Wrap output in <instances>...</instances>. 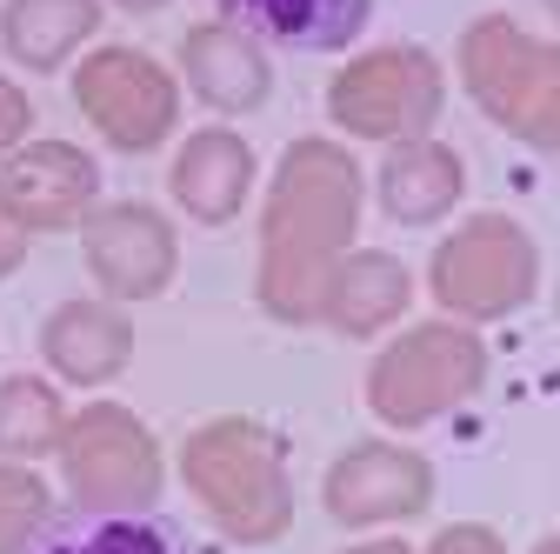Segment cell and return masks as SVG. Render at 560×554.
<instances>
[{"mask_svg":"<svg viewBox=\"0 0 560 554\" xmlns=\"http://www.w3.org/2000/svg\"><path fill=\"white\" fill-rule=\"evenodd\" d=\"M340 554H420L407 541H354V547H340Z\"/></svg>","mask_w":560,"mask_h":554,"instance_id":"obj_25","label":"cell"},{"mask_svg":"<svg viewBox=\"0 0 560 554\" xmlns=\"http://www.w3.org/2000/svg\"><path fill=\"white\" fill-rule=\"evenodd\" d=\"M101 27V0H8L0 8V47L21 67L47 74Z\"/></svg>","mask_w":560,"mask_h":554,"instance_id":"obj_19","label":"cell"},{"mask_svg":"<svg viewBox=\"0 0 560 554\" xmlns=\"http://www.w3.org/2000/svg\"><path fill=\"white\" fill-rule=\"evenodd\" d=\"M40 355L60 381H74V388H101L114 381L127 361H133V321L114 308V301H60L47 321H40Z\"/></svg>","mask_w":560,"mask_h":554,"instance_id":"obj_13","label":"cell"},{"mask_svg":"<svg viewBox=\"0 0 560 554\" xmlns=\"http://www.w3.org/2000/svg\"><path fill=\"white\" fill-rule=\"evenodd\" d=\"M214 8L241 34H267L294 54H334L347 41H361L374 0H214Z\"/></svg>","mask_w":560,"mask_h":554,"instance_id":"obj_17","label":"cell"},{"mask_svg":"<svg viewBox=\"0 0 560 554\" xmlns=\"http://www.w3.org/2000/svg\"><path fill=\"white\" fill-rule=\"evenodd\" d=\"M27 241H34V234H27V228L8 215V207H0V281H8V274L27 261Z\"/></svg>","mask_w":560,"mask_h":554,"instance_id":"obj_24","label":"cell"},{"mask_svg":"<svg viewBox=\"0 0 560 554\" xmlns=\"http://www.w3.org/2000/svg\"><path fill=\"white\" fill-rule=\"evenodd\" d=\"M381 207L400 221V228H434L454 215V200L467 187V168L447 141H434V134H413V141H394L387 168H381Z\"/></svg>","mask_w":560,"mask_h":554,"instance_id":"obj_16","label":"cell"},{"mask_svg":"<svg viewBox=\"0 0 560 554\" xmlns=\"http://www.w3.org/2000/svg\"><path fill=\"white\" fill-rule=\"evenodd\" d=\"M0 207L27 228H81L88 207H101V168L74 141H21L14 154H0Z\"/></svg>","mask_w":560,"mask_h":554,"instance_id":"obj_11","label":"cell"},{"mask_svg":"<svg viewBox=\"0 0 560 554\" xmlns=\"http://www.w3.org/2000/svg\"><path fill=\"white\" fill-rule=\"evenodd\" d=\"M60 474H67V495H74L81 515H154V501L167 488L161 441L120 401H94L81 414H67Z\"/></svg>","mask_w":560,"mask_h":554,"instance_id":"obj_5","label":"cell"},{"mask_svg":"<svg viewBox=\"0 0 560 554\" xmlns=\"http://www.w3.org/2000/svg\"><path fill=\"white\" fill-rule=\"evenodd\" d=\"M361 161L347 154L340 141H294L273 168L267 187V215H260V308L288 327H307L320 308V288L334 261L354 247L361 234Z\"/></svg>","mask_w":560,"mask_h":554,"instance_id":"obj_1","label":"cell"},{"mask_svg":"<svg viewBox=\"0 0 560 554\" xmlns=\"http://www.w3.org/2000/svg\"><path fill=\"white\" fill-rule=\"evenodd\" d=\"M460 81L480 114L508 127L514 141L553 154L560 148V54L553 41L514 27L508 14H487L460 34Z\"/></svg>","mask_w":560,"mask_h":554,"instance_id":"obj_3","label":"cell"},{"mask_svg":"<svg viewBox=\"0 0 560 554\" xmlns=\"http://www.w3.org/2000/svg\"><path fill=\"white\" fill-rule=\"evenodd\" d=\"M428 554H508V541L494 528H480V521H454L428 541Z\"/></svg>","mask_w":560,"mask_h":554,"instance_id":"obj_22","label":"cell"},{"mask_svg":"<svg viewBox=\"0 0 560 554\" xmlns=\"http://www.w3.org/2000/svg\"><path fill=\"white\" fill-rule=\"evenodd\" d=\"M320 501H327V515L340 528L413 521V515H428V501H434V468H428V454H413V448L361 441V448H347L327 468Z\"/></svg>","mask_w":560,"mask_h":554,"instance_id":"obj_10","label":"cell"},{"mask_svg":"<svg viewBox=\"0 0 560 554\" xmlns=\"http://www.w3.org/2000/svg\"><path fill=\"white\" fill-rule=\"evenodd\" d=\"M180 74L214 114H254L273 94L267 54L254 47V34H241L228 21H207L180 41Z\"/></svg>","mask_w":560,"mask_h":554,"instance_id":"obj_15","label":"cell"},{"mask_svg":"<svg viewBox=\"0 0 560 554\" xmlns=\"http://www.w3.org/2000/svg\"><path fill=\"white\" fill-rule=\"evenodd\" d=\"M114 8H133V14H148V8H161V0H114Z\"/></svg>","mask_w":560,"mask_h":554,"instance_id":"obj_26","label":"cell"},{"mask_svg":"<svg viewBox=\"0 0 560 554\" xmlns=\"http://www.w3.org/2000/svg\"><path fill=\"white\" fill-rule=\"evenodd\" d=\"M540 288V247L514 215H467L428 267V295L460 321H501Z\"/></svg>","mask_w":560,"mask_h":554,"instance_id":"obj_6","label":"cell"},{"mask_svg":"<svg viewBox=\"0 0 560 554\" xmlns=\"http://www.w3.org/2000/svg\"><path fill=\"white\" fill-rule=\"evenodd\" d=\"M27 127H34V107H27V94L0 74V154H14L21 141H27Z\"/></svg>","mask_w":560,"mask_h":554,"instance_id":"obj_23","label":"cell"},{"mask_svg":"<svg viewBox=\"0 0 560 554\" xmlns=\"http://www.w3.org/2000/svg\"><path fill=\"white\" fill-rule=\"evenodd\" d=\"M534 554H560V541H553V534H547V541H540V547H534Z\"/></svg>","mask_w":560,"mask_h":554,"instance_id":"obj_27","label":"cell"},{"mask_svg":"<svg viewBox=\"0 0 560 554\" xmlns=\"http://www.w3.org/2000/svg\"><path fill=\"white\" fill-rule=\"evenodd\" d=\"M54 515V495H47V481L21 461H0V554H21L40 521Z\"/></svg>","mask_w":560,"mask_h":554,"instance_id":"obj_21","label":"cell"},{"mask_svg":"<svg viewBox=\"0 0 560 554\" xmlns=\"http://www.w3.org/2000/svg\"><path fill=\"white\" fill-rule=\"evenodd\" d=\"M21 554H187L180 528L154 515H47Z\"/></svg>","mask_w":560,"mask_h":554,"instance_id":"obj_18","label":"cell"},{"mask_svg":"<svg viewBox=\"0 0 560 554\" xmlns=\"http://www.w3.org/2000/svg\"><path fill=\"white\" fill-rule=\"evenodd\" d=\"M67 407L40 374H8L0 381V461H40L60 448Z\"/></svg>","mask_w":560,"mask_h":554,"instance_id":"obj_20","label":"cell"},{"mask_svg":"<svg viewBox=\"0 0 560 554\" xmlns=\"http://www.w3.org/2000/svg\"><path fill=\"white\" fill-rule=\"evenodd\" d=\"M487 381V341L467 321H420L394 334L368 368V407L387 428H428L467 407Z\"/></svg>","mask_w":560,"mask_h":554,"instance_id":"obj_4","label":"cell"},{"mask_svg":"<svg viewBox=\"0 0 560 554\" xmlns=\"http://www.w3.org/2000/svg\"><path fill=\"white\" fill-rule=\"evenodd\" d=\"M413 301V274L407 261L381 254V247H347L327 274V288H320V308L314 321H327L334 334L347 341H374L381 327H394Z\"/></svg>","mask_w":560,"mask_h":554,"instance_id":"obj_12","label":"cell"},{"mask_svg":"<svg viewBox=\"0 0 560 554\" xmlns=\"http://www.w3.org/2000/svg\"><path fill=\"white\" fill-rule=\"evenodd\" d=\"M441 101H447V74L428 47H374L347 60L327 88L334 127H347L354 141H413V134L434 127Z\"/></svg>","mask_w":560,"mask_h":554,"instance_id":"obj_7","label":"cell"},{"mask_svg":"<svg viewBox=\"0 0 560 554\" xmlns=\"http://www.w3.org/2000/svg\"><path fill=\"white\" fill-rule=\"evenodd\" d=\"M74 107L107 134V148L148 154L180 120V81L140 47H94L74 67Z\"/></svg>","mask_w":560,"mask_h":554,"instance_id":"obj_8","label":"cell"},{"mask_svg":"<svg viewBox=\"0 0 560 554\" xmlns=\"http://www.w3.org/2000/svg\"><path fill=\"white\" fill-rule=\"evenodd\" d=\"M180 481L187 495L207 508L228 541L241 547H267L294 528V481H288V454H280L273 428L254 414H221L200 422L180 441Z\"/></svg>","mask_w":560,"mask_h":554,"instance_id":"obj_2","label":"cell"},{"mask_svg":"<svg viewBox=\"0 0 560 554\" xmlns=\"http://www.w3.org/2000/svg\"><path fill=\"white\" fill-rule=\"evenodd\" d=\"M81 254H88V274L107 288V301H154L167 295L180 267V234L148 200H107V207H88Z\"/></svg>","mask_w":560,"mask_h":554,"instance_id":"obj_9","label":"cell"},{"mask_svg":"<svg viewBox=\"0 0 560 554\" xmlns=\"http://www.w3.org/2000/svg\"><path fill=\"white\" fill-rule=\"evenodd\" d=\"M167 187L200 228H228L254 194V148L234 127H200L180 141V154L167 168Z\"/></svg>","mask_w":560,"mask_h":554,"instance_id":"obj_14","label":"cell"}]
</instances>
